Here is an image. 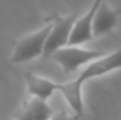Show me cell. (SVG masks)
<instances>
[{
    "label": "cell",
    "mask_w": 121,
    "mask_h": 120,
    "mask_svg": "<svg viewBox=\"0 0 121 120\" xmlns=\"http://www.w3.org/2000/svg\"><path fill=\"white\" fill-rule=\"evenodd\" d=\"M116 69H121V50H117L108 55L104 54L93 60L76 79L66 83H58V90L63 95L72 110H75L76 116L80 117L83 115V97H82L83 83L90 78L103 76Z\"/></svg>",
    "instance_id": "cell-1"
},
{
    "label": "cell",
    "mask_w": 121,
    "mask_h": 120,
    "mask_svg": "<svg viewBox=\"0 0 121 120\" xmlns=\"http://www.w3.org/2000/svg\"><path fill=\"white\" fill-rule=\"evenodd\" d=\"M51 26H52V21H49V24L44 26L38 31L31 32L28 35L23 37L21 40H18L14 47L11 61L14 64H23V62H28V61L42 55L44 44H45L48 32L51 30Z\"/></svg>",
    "instance_id": "cell-2"
},
{
    "label": "cell",
    "mask_w": 121,
    "mask_h": 120,
    "mask_svg": "<svg viewBox=\"0 0 121 120\" xmlns=\"http://www.w3.org/2000/svg\"><path fill=\"white\" fill-rule=\"evenodd\" d=\"M104 55L103 51H90L79 48L78 45H65L52 52L55 62H58L65 72H75L79 66L91 62L93 60Z\"/></svg>",
    "instance_id": "cell-3"
},
{
    "label": "cell",
    "mask_w": 121,
    "mask_h": 120,
    "mask_svg": "<svg viewBox=\"0 0 121 120\" xmlns=\"http://www.w3.org/2000/svg\"><path fill=\"white\" fill-rule=\"evenodd\" d=\"M78 18V14L73 13L68 17H55L52 20V26L51 30L47 35L45 44H44V55H52V52H55L58 48L68 45V40H69V34L72 31L73 23Z\"/></svg>",
    "instance_id": "cell-4"
},
{
    "label": "cell",
    "mask_w": 121,
    "mask_h": 120,
    "mask_svg": "<svg viewBox=\"0 0 121 120\" xmlns=\"http://www.w3.org/2000/svg\"><path fill=\"white\" fill-rule=\"evenodd\" d=\"M103 0H94L90 9L87 10L86 14H83L82 17H78L73 23L72 31L69 34V40H68V45H80L85 44L87 41H90L93 38L91 34V21L94 17V13L99 7V4Z\"/></svg>",
    "instance_id": "cell-5"
},
{
    "label": "cell",
    "mask_w": 121,
    "mask_h": 120,
    "mask_svg": "<svg viewBox=\"0 0 121 120\" xmlns=\"http://www.w3.org/2000/svg\"><path fill=\"white\" fill-rule=\"evenodd\" d=\"M118 14L114 11L104 0L99 4L93 21H91V34L93 37H100L103 34H107L113 30L117 24Z\"/></svg>",
    "instance_id": "cell-6"
},
{
    "label": "cell",
    "mask_w": 121,
    "mask_h": 120,
    "mask_svg": "<svg viewBox=\"0 0 121 120\" xmlns=\"http://www.w3.org/2000/svg\"><path fill=\"white\" fill-rule=\"evenodd\" d=\"M26 82H27V90L34 97H39L44 100H48L56 90H58V83L52 82L47 78L38 76L32 72L26 74Z\"/></svg>",
    "instance_id": "cell-7"
},
{
    "label": "cell",
    "mask_w": 121,
    "mask_h": 120,
    "mask_svg": "<svg viewBox=\"0 0 121 120\" xmlns=\"http://www.w3.org/2000/svg\"><path fill=\"white\" fill-rule=\"evenodd\" d=\"M26 106L30 110L34 120H49L54 113L51 106L47 103V100L39 99V97H32Z\"/></svg>",
    "instance_id": "cell-8"
},
{
    "label": "cell",
    "mask_w": 121,
    "mask_h": 120,
    "mask_svg": "<svg viewBox=\"0 0 121 120\" xmlns=\"http://www.w3.org/2000/svg\"><path fill=\"white\" fill-rule=\"evenodd\" d=\"M16 120H34V117L31 116L30 110L27 109V106H24V109L16 116Z\"/></svg>",
    "instance_id": "cell-9"
},
{
    "label": "cell",
    "mask_w": 121,
    "mask_h": 120,
    "mask_svg": "<svg viewBox=\"0 0 121 120\" xmlns=\"http://www.w3.org/2000/svg\"><path fill=\"white\" fill-rule=\"evenodd\" d=\"M49 120H75V119L70 117L66 112H56V113H52Z\"/></svg>",
    "instance_id": "cell-10"
}]
</instances>
